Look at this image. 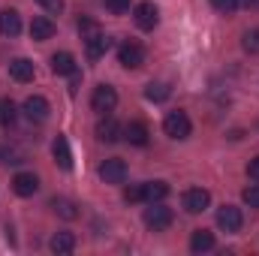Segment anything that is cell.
Returning <instances> with one entry per match:
<instances>
[{"instance_id": "cell-11", "label": "cell", "mask_w": 259, "mask_h": 256, "mask_svg": "<svg viewBox=\"0 0 259 256\" xmlns=\"http://www.w3.org/2000/svg\"><path fill=\"white\" fill-rule=\"evenodd\" d=\"M9 75H12L18 84H27V81H33V75H36L33 61H27V58H15V61H9Z\"/></svg>"}, {"instance_id": "cell-23", "label": "cell", "mask_w": 259, "mask_h": 256, "mask_svg": "<svg viewBox=\"0 0 259 256\" xmlns=\"http://www.w3.org/2000/svg\"><path fill=\"white\" fill-rule=\"evenodd\" d=\"M169 84H163V81H151L148 88H145V97L151 100V103H166L169 100Z\"/></svg>"}, {"instance_id": "cell-8", "label": "cell", "mask_w": 259, "mask_h": 256, "mask_svg": "<svg viewBox=\"0 0 259 256\" xmlns=\"http://www.w3.org/2000/svg\"><path fill=\"white\" fill-rule=\"evenodd\" d=\"M184 211L187 214H202L208 205H211V193L208 190H202V187H190V190L184 193Z\"/></svg>"}, {"instance_id": "cell-33", "label": "cell", "mask_w": 259, "mask_h": 256, "mask_svg": "<svg viewBox=\"0 0 259 256\" xmlns=\"http://www.w3.org/2000/svg\"><path fill=\"white\" fill-rule=\"evenodd\" d=\"M247 178H253V181H259V154L247 163Z\"/></svg>"}, {"instance_id": "cell-24", "label": "cell", "mask_w": 259, "mask_h": 256, "mask_svg": "<svg viewBox=\"0 0 259 256\" xmlns=\"http://www.w3.org/2000/svg\"><path fill=\"white\" fill-rule=\"evenodd\" d=\"M52 208H55V214H61L64 220H75V217H78V208H75V202H69V199H52Z\"/></svg>"}, {"instance_id": "cell-28", "label": "cell", "mask_w": 259, "mask_h": 256, "mask_svg": "<svg viewBox=\"0 0 259 256\" xmlns=\"http://www.w3.org/2000/svg\"><path fill=\"white\" fill-rule=\"evenodd\" d=\"M0 163H21V154L9 145H0Z\"/></svg>"}, {"instance_id": "cell-20", "label": "cell", "mask_w": 259, "mask_h": 256, "mask_svg": "<svg viewBox=\"0 0 259 256\" xmlns=\"http://www.w3.org/2000/svg\"><path fill=\"white\" fill-rule=\"evenodd\" d=\"M49 247H52V253H58V256L72 253L75 250V235L72 232H55L52 241H49Z\"/></svg>"}, {"instance_id": "cell-7", "label": "cell", "mask_w": 259, "mask_h": 256, "mask_svg": "<svg viewBox=\"0 0 259 256\" xmlns=\"http://www.w3.org/2000/svg\"><path fill=\"white\" fill-rule=\"evenodd\" d=\"M100 178H103L106 184H124V181H127V163L118 160V157L106 160V163L100 166Z\"/></svg>"}, {"instance_id": "cell-13", "label": "cell", "mask_w": 259, "mask_h": 256, "mask_svg": "<svg viewBox=\"0 0 259 256\" xmlns=\"http://www.w3.org/2000/svg\"><path fill=\"white\" fill-rule=\"evenodd\" d=\"M12 190L27 199V196H33V193L39 190V178H36L33 172H18V175L12 178Z\"/></svg>"}, {"instance_id": "cell-30", "label": "cell", "mask_w": 259, "mask_h": 256, "mask_svg": "<svg viewBox=\"0 0 259 256\" xmlns=\"http://www.w3.org/2000/svg\"><path fill=\"white\" fill-rule=\"evenodd\" d=\"M124 199H127V202H145V196H142V184L127 187V190H124Z\"/></svg>"}, {"instance_id": "cell-1", "label": "cell", "mask_w": 259, "mask_h": 256, "mask_svg": "<svg viewBox=\"0 0 259 256\" xmlns=\"http://www.w3.org/2000/svg\"><path fill=\"white\" fill-rule=\"evenodd\" d=\"M172 220H175V214H172V208H166L163 202H151V205L145 208V226H148L151 232H163V229H169Z\"/></svg>"}, {"instance_id": "cell-27", "label": "cell", "mask_w": 259, "mask_h": 256, "mask_svg": "<svg viewBox=\"0 0 259 256\" xmlns=\"http://www.w3.org/2000/svg\"><path fill=\"white\" fill-rule=\"evenodd\" d=\"M241 199H244V205H250V208H259V181H256V184H250V187H244Z\"/></svg>"}, {"instance_id": "cell-22", "label": "cell", "mask_w": 259, "mask_h": 256, "mask_svg": "<svg viewBox=\"0 0 259 256\" xmlns=\"http://www.w3.org/2000/svg\"><path fill=\"white\" fill-rule=\"evenodd\" d=\"M18 118V109L9 97H0V127H12Z\"/></svg>"}, {"instance_id": "cell-6", "label": "cell", "mask_w": 259, "mask_h": 256, "mask_svg": "<svg viewBox=\"0 0 259 256\" xmlns=\"http://www.w3.org/2000/svg\"><path fill=\"white\" fill-rule=\"evenodd\" d=\"M217 226H220L223 232H238V229L244 226V214H241V208H235V205H223V208L217 211Z\"/></svg>"}, {"instance_id": "cell-34", "label": "cell", "mask_w": 259, "mask_h": 256, "mask_svg": "<svg viewBox=\"0 0 259 256\" xmlns=\"http://www.w3.org/2000/svg\"><path fill=\"white\" fill-rule=\"evenodd\" d=\"M241 6H250V9H259V0H241Z\"/></svg>"}, {"instance_id": "cell-25", "label": "cell", "mask_w": 259, "mask_h": 256, "mask_svg": "<svg viewBox=\"0 0 259 256\" xmlns=\"http://www.w3.org/2000/svg\"><path fill=\"white\" fill-rule=\"evenodd\" d=\"M241 46H244V52H247V55H259V27H250V30L244 33Z\"/></svg>"}, {"instance_id": "cell-3", "label": "cell", "mask_w": 259, "mask_h": 256, "mask_svg": "<svg viewBox=\"0 0 259 256\" xmlns=\"http://www.w3.org/2000/svg\"><path fill=\"white\" fill-rule=\"evenodd\" d=\"M115 106H118V91L112 84H97L94 94H91V109L100 112V115H109Z\"/></svg>"}, {"instance_id": "cell-4", "label": "cell", "mask_w": 259, "mask_h": 256, "mask_svg": "<svg viewBox=\"0 0 259 256\" xmlns=\"http://www.w3.org/2000/svg\"><path fill=\"white\" fill-rule=\"evenodd\" d=\"M118 61L127 69H139V66L145 64V46L136 42V39H124L121 49H118Z\"/></svg>"}, {"instance_id": "cell-17", "label": "cell", "mask_w": 259, "mask_h": 256, "mask_svg": "<svg viewBox=\"0 0 259 256\" xmlns=\"http://www.w3.org/2000/svg\"><path fill=\"white\" fill-rule=\"evenodd\" d=\"M52 154H55V163H58L61 169H72V151H69V142H66V136H58V139H55V145H52Z\"/></svg>"}, {"instance_id": "cell-9", "label": "cell", "mask_w": 259, "mask_h": 256, "mask_svg": "<svg viewBox=\"0 0 259 256\" xmlns=\"http://www.w3.org/2000/svg\"><path fill=\"white\" fill-rule=\"evenodd\" d=\"M157 21H160V9H157V3L142 0V3L136 6V24H139L142 30H154Z\"/></svg>"}, {"instance_id": "cell-26", "label": "cell", "mask_w": 259, "mask_h": 256, "mask_svg": "<svg viewBox=\"0 0 259 256\" xmlns=\"http://www.w3.org/2000/svg\"><path fill=\"white\" fill-rule=\"evenodd\" d=\"M211 6H214L220 15H232V12L241 6V0H211Z\"/></svg>"}, {"instance_id": "cell-21", "label": "cell", "mask_w": 259, "mask_h": 256, "mask_svg": "<svg viewBox=\"0 0 259 256\" xmlns=\"http://www.w3.org/2000/svg\"><path fill=\"white\" fill-rule=\"evenodd\" d=\"M211 247H214V235L208 229H196L193 238H190V250L193 253H208Z\"/></svg>"}, {"instance_id": "cell-5", "label": "cell", "mask_w": 259, "mask_h": 256, "mask_svg": "<svg viewBox=\"0 0 259 256\" xmlns=\"http://www.w3.org/2000/svg\"><path fill=\"white\" fill-rule=\"evenodd\" d=\"M21 112H24V118H27L30 124H42V121H49L52 106H49L46 97H27L24 106H21Z\"/></svg>"}, {"instance_id": "cell-32", "label": "cell", "mask_w": 259, "mask_h": 256, "mask_svg": "<svg viewBox=\"0 0 259 256\" xmlns=\"http://www.w3.org/2000/svg\"><path fill=\"white\" fill-rule=\"evenodd\" d=\"M36 3H39L46 12H61V9H64V0H36Z\"/></svg>"}, {"instance_id": "cell-29", "label": "cell", "mask_w": 259, "mask_h": 256, "mask_svg": "<svg viewBox=\"0 0 259 256\" xmlns=\"http://www.w3.org/2000/svg\"><path fill=\"white\" fill-rule=\"evenodd\" d=\"M78 33H81V39H88V36H94V33H100V27L91 21V18H81L78 21Z\"/></svg>"}, {"instance_id": "cell-12", "label": "cell", "mask_w": 259, "mask_h": 256, "mask_svg": "<svg viewBox=\"0 0 259 256\" xmlns=\"http://www.w3.org/2000/svg\"><path fill=\"white\" fill-rule=\"evenodd\" d=\"M55 21L52 18H46V15H36L33 21H30V39H36V42H46V39H52L55 36Z\"/></svg>"}, {"instance_id": "cell-19", "label": "cell", "mask_w": 259, "mask_h": 256, "mask_svg": "<svg viewBox=\"0 0 259 256\" xmlns=\"http://www.w3.org/2000/svg\"><path fill=\"white\" fill-rule=\"evenodd\" d=\"M142 196H145L148 205H151V202H163V199L169 196V184H166V181H145V184H142Z\"/></svg>"}, {"instance_id": "cell-31", "label": "cell", "mask_w": 259, "mask_h": 256, "mask_svg": "<svg viewBox=\"0 0 259 256\" xmlns=\"http://www.w3.org/2000/svg\"><path fill=\"white\" fill-rule=\"evenodd\" d=\"M106 6H109L115 15H121V12H127L130 9V0H106Z\"/></svg>"}, {"instance_id": "cell-14", "label": "cell", "mask_w": 259, "mask_h": 256, "mask_svg": "<svg viewBox=\"0 0 259 256\" xmlns=\"http://www.w3.org/2000/svg\"><path fill=\"white\" fill-rule=\"evenodd\" d=\"M109 46H112V39H109L106 33H94V36L84 39V49H88V58H91V61H100V58L109 52Z\"/></svg>"}, {"instance_id": "cell-10", "label": "cell", "mask_w": 259, "mask_h": 256, "mask_svg": "<svg viewBox=\"0 0 259 256\" xmlns=\"http://www.w3.org/2000/svg\"><path fill=\"white\" fill-rule=\"evenodd\" d=\"M97 139L100 142H106V145H112V142H118V139H124V127L115 121V118H109V115H103L100 118V124H97Z\"/></svg>"}, {"instance_id": "cell-15", "label": "cell", "mask_w": 259, "mask_h": 256, "mask_svg": "<svg viewBox=\"0 0 259 256\" xmlns=\"http://www.w3.org/2000/svg\"><path fill=\"white\" fill-rule=\"evenodd\" d=\"M0 33L9 36V39L21 33V15H18L15 9H3V12H0Z\"/></svg>"}, {"instance_id": "cell-2", "label": "cell", "mask_w": 259, "mask_h": 256, "mask_svg": "<svg viewBox=\"0 0 259 256\" xmlns=\"http://www.w3.org/2000/svg\"><path fill=\"white\" fill-rule=\"evenodd\" d=\"M163 130H166V136L169 139H187L190 133H193V124H190V118H187V112H181V109H175V112H169L166 118H163Z\"/></svg>"}, {"instance_id": "cell-18", "label": "cell", "mask_w": 259, "mask_h": 256, "mask_svg": "<svg viewBox=\"0 0 259 256\" xmlns=\"http://www.w3.org/2000/svg\"><path fill=\"white\" fill-rule=\"evenodd\" d=\"M124 139H127L130 145H136V148H145L148 145V127L142 121H130L127 127H124Z\"/></svg>"}, {"instance_id": "cell-16", "label": "cell", "mask_w": 259, "mask_h": 256, "mask_svg": "<svg viewBox=\"0 0 259 256\" xmlns=\"http://www.w3.org/2000/svg\"><path fill=\"white\" fill-rule=\"evenodd\" d=\"M78 66H75V58L69 52H55L52 55V72L55 75H72Z\"/></svg>"}]
</instances>
